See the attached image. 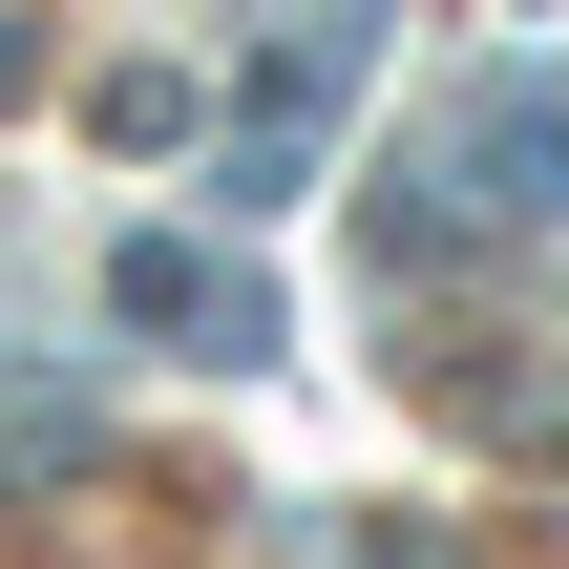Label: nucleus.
<instances>
[{
    "label": "nucleus",
    "instance_id": "nucleus-1",
    "mask_svg": "<svg viewBox=\"0 0 569 569\" xmlns=\"http://www.w3.org/2000/svg\"><path fill=\"white\" fill-rule=\"evenodd\" d=\"M106 317H127V338H211V359H274V296L211 274L190 232H127V253H106Z\"/></svg>",
    "mask_w": 569,
    "mask_h": 569
},
{
    "label": "nucleus",
    "instance_id": "nucleus-2",
    "mask_svg": "<svg viewBox=\"0 0 569 569\" xmlns=\"http://www.w3.org/2000/svg\"><path fill=\"white\" fill-rule=\"evenodd\" d=\"M465 169H486L507 232H569V106L549 84H486V106H465Z\"/></svg>",
    "mask_w": 569,
    "mask_h": 569
}]
</instances>
